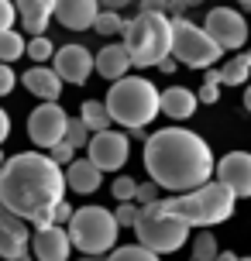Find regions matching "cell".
Segmentation results:
<instances>
[{
    "mask_svg": "<svg viewBox=\"0 0 251 261\" xmlns=\"http://www.w3.org/2000/svg\"><path fill=\"white\" fill-rule=\"evenodd\" d=\"M31 254L38 261H66L72 254V241L62 223H41L31 234Z\"/></svg>",
    "mask_w": 251,
    "mask_h": 261,
    "instance_id": "13",
    "label": "cell"
},
{
    "mask_svg": "<svg viewBox=\"0 0 251 261\" xmlns=\"http://www.w3.org/2000/svg\"><path fill=\"white\" fill-rule=\"evenodd\" d=\"M93 31H96V35H104V38L120 35V31H124V17H120V11H107V7H100L96 21H93Z\"/></svg>",
    "mask_w": 251,
    "mask_h": 261,
    "instance_id": "25",
    "label": "cell"
},
{
    "mask_svg": "<svg viewBox=\"0 0 251 261\" xmlns=\"http://www.w3.org/2000/svg\"><path fill=\"white\" fill-rule=\"evenodd\" d=\"M48 151H52V158L59 162V165H69V162L76 158V148H72V144H69L66 138H62V141H55L52 148H48Z\"/></svg>",
    "mask_w": 251,
    "mask_h": 261,
    "instance_id": "33",
    "label": "cell"
},
{
    "mask_svg": "<svg viewBox=\"0 0 251 261\" xmlns=\"http://www.w3.org/2000/svg\"><path fill=\"white\" fill-rule=\"evenodd\" d=\"M17 4V17L31 35H45L48 21L55 17V0H14Z\"/></svg>",
    "mask_w": 251,
    "mask_h": 261,
    "instance_id": "19",
    "label": "cell"
},
{
    "mask_svg": "<svg viewBox=\"0 0 251 261\" xmlns=\"http://www.w3.org/2000/svg\"><path fill=\"white\" fill-rule=\"evenodd\" d=\"M0 165H4V151H0Z\"/></svg>",
    "mask_w": 251,
    "mask_h": 261,
    "instance_id": "46",
    "label": "cell"
},
{
    "mask_svg": "<svg viewBox=\"0 0 251 261\" xmlns=\"http://www.w3.org/2000/svg\"><path fill=\"white\" fill-rule=\"evenodd\" d=\"M55 72L62 76V83H76L83 86L93 72V52H86V45H62L55 48Z\"/></svg>",
    "mask_w": 251,
    "mask_h": 261,
    "instance_id": "15",
    "label": "cell"
},
{
    "mask_svg": "<svg viewBox=\"0 0 251 261\" xmlns=\"http://www.w3.org/2000/svg\"><path fill=\"white\" fill-rule=\"evenodd\" d=\"M234 203H238L234 189L227 182H220V179H207V182L196 186V189H186V193H179V196L159 199L162 210L175 213V217L186 220L189 227H217V223L231 220Z\"/></svg>",
    "mask_w": 251,
    "mask_h": 261,
    "instance_id": "3",
    "label": "cell"
},
{
    "mask_svg": "<svg viewBox=\"0 0 251 261\" xmlns=\"http://www.w3.org/2000/svg\"><path fill=\"white\" fill-rule=\"evenodd\" d=\"M14 69H11V62H0V96H7V93L14 90Z\"/></svg>",
    "mask_w": 251,
    "mask_h": 261,
    "instance_id": "36",
    "label": "cell"
},
{
    "mask_svg": "<svg viewBox=\"0 0 251 261\" xmlns=\"http://www.w3.org/2000/svg\"><path fill=\"white\" fill-rule=\"evenodd\" d=\"M96 14H100V0H55V21L66 31L93 28Z\"/></svg>",
    "mask_w": 251,
    "mask_h": 261,
    "instance_id": "17",
    "label": "cell"
},
{
    "mask_svg": "<svg viewBox=\"0 0 251 261\" xmlns=\"http://www.w3.org/2000/svg\"><path fill=\"white\" fill-rule=\"evenodd\" d=\"M69 217H72V206H69L66 199H59L52 206V223H69Z\"/></svg>",
    "mask_w": 251,
    "mask_h": 261,
    "instance_id": "37",
    "label": "cell"
},
{
    "mask_svg": "<svg viewBox=\"0 0 251 261\" xmlns=\"http://www.w3.org/2000/svg\"><path fill=\"white\" fill-rule=\"evenodd\" d=\"M14 21H17V4L14 0H0V31L14 28Z\"/></svg>",
    "mask_w": 251,
    "mask_h": 261,
    "instance_id": "34",
    "label": "cell"
},
{
    "mask_svg": "<svg viewBox=\"0 0 251 261\" xmlns=\"http://www.w3.org/2000/svg\"><path fill=\"white\" fill-rule=\"evenodd\" d=\"M31 251V223L0 203V258L24 261Z\"/></svg>",
    "mask_w": 251,
    "mask_h": 261,
    "instance_id": "12",
    "label": "cell"
},
{
    "mask_svg": "<svg viewBox=\"0 0 251 261\" xmlns=\"http://www.w3.org/2000/svg\"><path fill=\"white\" fill-rule=\"evenodd\" d=\"M80 117L86 120V127H90V130L110 127V110H107L104 100H86V103L80 107Z\"/></svg>",
    "mask_w": 251,
    "mask_h": 261,
    "instance_id": "23",
    "label": "cell"
},
{
    "mask_svg": "<svg viewBox=\"0 0 251 261\" xmlns=\"http://www.w3.org/2000/svg\"><path fill=\"white\" fill-rule=\"evenodd\" d=\"M196 107H199V96L193 90H186V86H169V90L162 93V110H165L172 120L193 117Z\"/></svg>",
    "mask_w": 251,
    "mask_h": 261,
    "instance_id": "21",
    "label": "cell"
},
{
    "mask_svg": "<svg viewBox=\"0 0 251 261\" xmlns=\"http://www.w3.org/2000/svg\"><path fill=\"white\" fill-rule=\"evenodd\" d=\"M66 230H69V241H72L76 251H83L86 258H100V254H110L114 251L120 223L104 206H83V210H72Z\"/></svg>",
    "mask_w": 251,
    "mask_h": 261,
    "instance_id": "6",
    "label": "cell"
},
{
    "mask_svg": "<svg viewBox=\"0 0 251 261\" xmlns=\"http://www.w3.org/2000/svg\"><path fill=\"white\" fill-rule=\"evenodd\" d=\"M199 4H203V0H186V7H199Z\"/></svg>",
    "mask_w": 251,
    "mask_h": 261,
    "instance_id": "44",
    "label": "cell"
},
{
    "mask_svg": "<svg viewBox=\"0 0 251 261\" xmlns=\"http://www.w3.org/2000/svg\"><path fill=\"white\" fill-rule=\"evenodd\" d=\"M244 55H248V62H251V48H248V52H244Z\"/></svg>",
    "mask_w": 251,
    "mask_h": 261,
    "instance_id": "45",
    "label": "cell"
},
{
    "mask_svg": "<svg viewBox=\"0 0 251 261\" xmlns=\"http://www.w3.org/2000/svg\"><path fill=\"white\" fill-rule=\"evenodd\" d=\"M203 28L213 35V41H217L224 52H238V48H244V41H248V21H244V14L234 11V7H213V11L207 14Z\"/></svg>",
    "mask_w": 251,
    "mask_h": 261,
    "instance_id": "10",
    "label": "cell"
},
{
    "mask_svg": "<svg viewBox=\"0 0 251 261\" xmlns=\"http://www.w3.org/2000/svg\"><path fill=\"white\" fill-rule=\"evenodd\" d=\"M24 45H28V41L21 38V31H14V28L0 31V62H14V59H21V55H24Z\"/></svg>",
    "mask_w": 251,
    "mask_h": 261,
    "instance_id": "24",
    "label": "cell"
},
{
    "mask_svg": "<svg viewBox=\"0 0 251 261\" xmlns=\"http://www.w3.org/2000/svg\"><path fill=\"white\" fill-rule=\"evenodd\" d=\"M224 48L213 41L203 24H193L186 17H172V59L189 69H210L220 62Z\"/></svg>",
    "mask_w": 251,
    "mask_h": 261,
    "instance_id": "8",
    "label": "cell"
},
{
    "mask_svg": "<svg viewBox=\"0 0 251 261\" xmlns=\"http://www.w3.org/2000/svg\"><path fill=\"white\" fill-rule=\"evenodd\" d=\"M104 103L110 110V120H117L120 127H128V130H141L162 114V93L155 90L152 79L120 76L114 79Z\"/></svg>",
    "mask_w": 251,
    "mask_h": 261,
    "instance_id": "4",
    "label": "cell"
},
{
    "mask_svg": "<svg viewBox=\"0 0 251 261\" xmlns=\"http://www.w3.org/2000/svg\"><path fill=\"white\" fill-rule=\"evenodd\" d=\"M66 199V172L52 155L21 151L0 165V203L31 227L52 223V206Z\"/></svg>",
    "mask_w": 251,
    "mask_h": 261,
    "instance_id": "1",
    "label": "cell"
},
{
    "mask_svg": "<svg viewBox=\"0 0 251 261\" xmlns=\"http://www.w3.org/2000/svg\"><path fill=\"white\" fill-rule=\"evenodd\" d=\"M24 55L31 59V62H48V59L55 55V45L45 38V35H35V38L24 45Z\"/></svg>",
    "mask_w": 251,
    "mask_h": 261,
    "instance_id": "29",
    "label": "cell"
},
{
    "mask_svg": "<svg viewBox=\"0 0 251 261\" xmlns=\"http://www.w3.org/2000/svg\"><path fill=\"white\" fill-rule=\"evenodd\" d=\"M213 175L231 186L238 199H251V155L248 151H227L213 165Z\"/></svg>",
    "mask_w": 251,
    "mask_h": 261,
    "instance_id": "14",
    "label": "cell"
},
{
    "mask_svg": "<svg viewBox=\"0 0 251 261\" xmlns=\"http://www.w3.org/2000/svg\"><path fill=\"white\" fill-rule=\"evenodd\" d=\"M138 203H134V199H120V206L114 210V217H117V223L120 227H134V223H138Z\"/></svg>",
    "mask_w": 251,
    "mask_h": 261,
    "instance_id": "31",
    "label": "cell"
},
{
    "mask_svg": "<svg viewBox=\"0 0 251 261\" xmlns=\"http://www.w3.org/2000/svg\"><path fill=\"white\" fill-rule=\"evenodd\" d=\"M24 86L28 93H35L38 100H59V93H62V76L55 72V69H45V65H35V69H28L24 72Z\"/></svg>",
    "mask_w": 251,
    "mask_h": 261,
    "instance_id": "20",
    "label": "cell"
},
{
    "mask_svg": "<svg viewBox=\"0 0 251 261\" xmlns=\"http://www.w3.org/2000/svg\"><path fill=\"white\" fill-rule=\"evenodd\" d=\"M199 103H217L220 100V83H210V79H203V86H199Z\"/></svg>",
    "mask_w": 251,
    "mask_h": 261,
    "instance_id": "35",
    "label": "cell"
},
{
    "mask_svg": "<svg viewBox=\"0 0 251 261\" xmlns=\"http://www.w3.org/2000/svg\"><path fill=\"white\" fill-rule=\"evenodd\" d=\"M159 193H162V186L152 179V182H138V193H134V203L138 206H148V203H155L159 199Z\"/></svg>",
    "mask_w": 251,
    "mask_h": 261,
    "instance_id": "32",
    "label": "cell"
},
{
    "mask_svg": "<svg viewBox=\"0 0 251 261\" xmlns=\"http://www.w3.org/2000/svg\"><path fill=\"white\" fill-rule=\"evenodd\" d=\"M90 134H93V130L86 127V120H83V117H69V124H66V141L72 144L76 151L90 144Z\"/></svg>",
    "mask_w": 251,
    "mask_h": 261,
    "instance_id": "28",
    "label": "cell"
},
{
    "mask_svg": "<svg viewBox=\"0 0 251 261\" xmlns=\"http://www.w3.org/2000/svg\"><path fill=\"white\" fill-rule=\"evenodd\" d=\"M86 155H90L93 165H100L104 172H117L124 169V162L131 155V141H128V134H120V130H93L90 144H86Z\"/></svg>",
    "mask_w": 251,
    "mask_h": 261,
    "instance_id": "11",
    "label": "cell"
},
{
    "mask_svg": "<svg viewBox=\"0 0 251 261\" xmlns=\"http://www.w3.org/2000/svg\"><path fill=\"white\" fill-rule=\"evenodd\" d=\"M244 110L251 114V83H248V90H244Z\"/></svg>",
    "mask_w": 251,
    "mask_h": 261,
    "instance_id": "42",
    "label": "cell"
},
{
    "mask_svg": "<svg viewBox=\"0 0 251 261\" xmlns=\"http://www.w3.org/2000/svg\"><path fill=\"white\" fill-rule=\"evenodd\" d=\"M186 11V0H169V17H183Z\"/></svg>",
    "mask_w": 251,
    "mask_h": 261,
    "instance_id": "41",
    "label": "cell"
},
{
    "mask_svg": "<svg viewBox=\"0 0 251 261\" xmlns=\"http://www.w3.org/2000/svg\"><path fill=\"white\" fill-rule=\"evenodd\" d=\"M110 258H114V261H155L159 254L148 248V244H141V241H138V244H128V248H117V244H114Z\"/></svg>",
    "mask_w": 251,
    "mask_h": 261,
    "instance_id": "26",
    "label": "cell"
},
{
    "mask_svg": "<svg viewBox=\"0 0 251 261\" xmlns=\"http://www.w3.org/2000/svg\"><path fill=\"white\" fill-rule=\"evenodd\" d=\"M110 193H114V199H134V193H138V182H134L131 175H117L114 182H110Z\"/></svg>",
    "mask_w": 251,
    "mask_h": 261,
    "instance_id": "30",
    "label": "cell"
},
{
    "mask_svg": "<svg viewBox=\"0 0 251 261\" xmlns=\"http://www.w3.org/2000/svg\"><path fill=\"white\" fill-rule=\"evenodd\" d=\"M100 186H104V169L93 165L90 155H86V158H72V162H69V169H66V189H69V193L93 196Z\"/></svg>",
    "mask_w": 251,
    "mask_h": 261,
    "instance_id": "18",
    "label": "cell"
},
{
    "mask_svg": "<svg viewBox=\"0 0 251 261\" xmlns=\"http://www.w3.org/2000/svg\"><path fill=\"white\" fill-rule=\"evenodd\" d=\"M11 138V117H7V110H0V144Z\"/></svg>",
    "mask_w": 251,
    "mask_h": 261,
    "instance_id": "39",
    "label": "cell"
},
{
    "mask_svg": "<svg viewBox=\"0 0 251 261\" xmlns=\"http://www.w3.org/2000/svg\"><path fill=\"white\" fill-rule=\"evenodd\" d=\"M220 254V248H217V241H213L210 227H203V234H196V241H193V258L196 261H213Z\"/></svg>",
    "mask_w": 251,
    "mask_h": 261,
    "instance_id": "27",
    "label": "cell"
},
{
    "mask_svg": "<svg viewBox=\"0 0 251 261\" xmlns=\"http://www.w3.org/2000/svg\"><path fill=\"white\" fill-rule=\"evenodd\" d=\"M66 110L59 107V100H41V107L31 110L28 117V138L38 144V148H52L55 141L66 138Z\"/></svg>",
    "mask_w": 251,
    "mask_h": 261,
    "instance_id": "9",
    "label": "cell"
},
{
    "mask_svg": "<svg viewBox=\"0 0 251 261\" xmlns=\"http://www.w3.org/2000/svg\"><path fill=\"white\" fill-rule=\"evenodd\" d=\"M251 76V62H248V55H234L231 62L220 69V83L224 86H244Z\"/></svg>",
    "mask_w": 251,
    "mask_h": 261,
    "instance_id": "22",
    "label": "cell"
},
{
    "mask_svg": "<svg viewBox=\"0 0 251 261\" xmlns=\"http://www.w3.org/2000/svg\"><path fill=\"white\" fill-rule=\"evenodd\" d=\"M213 151L196 130L186 127H162L145 141V169L148 175L169 189L186 193L213 179Z\"/></svg>",
    "mask_w": 251,
    "mask_h": 261,
    "instance_id": "2",
    "label": "cell"
},
{
    "mask_svg": "<svg viewBox=\"0 0 251 261\" xmlns=\"http://www.w3.org/2000/svg\"><path fill=\"white\" fill-rule=\"evenodd\" d=\"M138 7H141V11H162V14H169V0H138Z\"/></svg>",
    "mask_w": 251,
    "mask_h": 261,
    "instance_id": "38",
    "label": "cell"
},
{
    "mask_svg": "<svg viewBox=\"0 0 251 261\" xmlns=\"http://www.w3.org/2000/svg\"><path fill=\"white\" fill-rule=\"evenodd\" d=\"M238 7L241 11H251V0H238Z\"/></svg>",
    "mask_w": 251,
    "mask_h": 261,
    "instance_id": "43",
    "label": "cell"
},
{
    "mask_svg": "<svg viewBox=\"0 0 251 261\" xmlns=\"http://www.w3.org/2000/svg\"><path fill=\"white\" fill-rule=\"evenodd\" d=\"M131 52H128V45L124 41H107L100 52L93 55V72H100V76L107 79V83H114V79H120V76H128L131 72Z\"/></svg>",
    "mask_w": 251,
    "mask_h": 261,
    "instance_id": "16",
    "label": "cell"
},
{
    "mask_svg": "<svg viewBox=\"0 0 251 261\" xmlns=\"http://www.w3.org/2000/svg\"><path fill=\"white\" fill-rule=\"evenodd\" d=\"M134 230H138V241L148 244L155 254H172V251L186 248V241H189V223L179 220V217L169 213V210H162L159 199L138 210Z\"/></svg>",
    "mask_w": 251,
    "mask_h": 261,
    "instance_id": "7",
    "label": "cell"
},
{
    "mask_svg": "<svg viewBox=\"0 0 251 261\" xmlns=\"http://www.w3.org/2000/svg\"><path fill=\"white\" fill-rule=\"evenodd\" d=\"M128 4H134V0H100V7H107V11H124Z\"/></svg>",
    "mask_w": 251,
    "mask_h": 261,
    "instance_id": "40",
    "label": "cell"
},
{
    "mask_svg": "<svg viewBox=\"0 0 251 261\" xmlns=\"http://www.w3.org/2000/svg\"><path fill=\"white\" fill-rule=\"evenodd\" d=\"M120 35L138 69H152L172 55V17L162 11H138V17L124 21Z\"/></svg>",
    "mask_w": 251,
    "mask_h": 261,
    "instance_id": "5",
    "label": "cell"
}]
</instances>
